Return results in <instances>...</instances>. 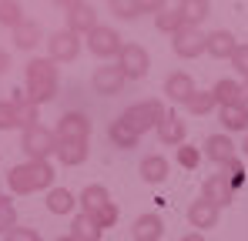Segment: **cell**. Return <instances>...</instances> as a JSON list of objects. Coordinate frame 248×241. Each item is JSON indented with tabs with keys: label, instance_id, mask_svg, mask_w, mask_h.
Returning <instances> with one entry per match:
<instances>
[{
	"label": "cell",
	"instance_id": "obj_33",
	"mask_svg": "<svg viewBox=\"0 0 248 241\" xmlns=\"http://www.w3.org/2000/svg\"><path fill=\"white\" fill-rule=\"evenodd\" d=\"M211 107H215L211 90H195V94H191V101H188V111H191V114H208Z\"/></svg>",
	"mask_w": 248,
	"mask_h": 241
},
{
	"label": "cell",
	"instance_id": "obj_13",
	"mask_svg": "<svg viewBox=\"0 0 248 241\" xmlns=\"http://www.w3.org/2000/svg\"><path fill=\"white\" fill-rule=\"evenodd\" d=\"M165 235V221H161V214H141V218H134V225H131V238L134 241H161Z\"/></svg>",
	"mask_w": 248,
	"mask_h": 241
},
{
	"label": "cell",
	"instance_id": "obj_14",
	"mask_svg": "<svg viewBox=\"0 0 248 241\" xmlns=\"http://www.w3.org/2000/svg\"><path fill=\"white\" fill-rule=\"evenodd\" d=\"M202 191H205L202 198H208L211 204H218V208L232 204V201H235V195H238V191H235V188H232V184H228V181H225L221 174H211V178H205Z\"/></svg>",
	"mask_w": 248,
	"mask_h": 241
},
{
	"label": "cell",
	"instance_id": "obj_4",
	"mask_svg": "<svg viewBox=\"0 0 248 241\" xmlns=\"http://www.w3.org/2000/svg\"><path fill=\"white\" fill-rule=\"evenodd\" d=\"M20 148H24L27 161H47L50 154H54V151H57V134L37 124V127L24 131V137H20Z\"/></svg>",
	"mask_w": 248,
	"mask_h": 241
},
{
	"label": "cell",
	"instance_id": "obj_18",
	"mask_svg": "<svg viewBox=\"0 0 248 241\" xmlns=\"http://www.w3.org/2000/svg\"><path fill=\"white\" fill-rule=\"evenodd\" d=\"M101 235H104V228L97 225L94 214H87V211L74 214V221H71V238L74 241H101Z\"/></svg>",
	"mask_w": 248,
	"mask_h": 241
},
{
	"label": "cell",
	"instance_id": "obj_27",
	"mask_svg": "<svg viewBox=\"0 0 248 241\" xmlns=\"http://www.w3.org/2000/svg\"><path fill=\"white\" fill-rule=\"evenodd\" d=\"M141 178L148 181V184H161L168 178V161L161 154H148V158L141 161Z\"/></svg>",
	"mask_w": 248,
	"mask_h": 241
},
{
	"label": "cell",
	"instance_id": "obj_1",
	"mask_svg": "<svg viewBox=\"0 0 248 241\" xmlns=\"http://www.w3.org/2000/svg\"><path fill=\"white\" fill-rule=\"evenodd\" d=\"M7 184L17 195H34V191H47L54 184V167L47 161H24L17 167H10Z\"/></svg>",
	"mask_w": 248,
	"mask_h": 241
},
{
	"label": "cell",
	"instance_id": "obj_23",
	"mask_svg": "<svg viewBox=\"0 0 248 241\" xmlns=\"http://www.w3.org/2000/svg\"><path fill=\"white\" fill-rule=\"evenodd\" d=\"M218 120L225 131H248V104H232V107H221Z\"/></svg>",
	"mask_w": 248,
	"mask_h": 241
},
{
	"label": "cell",
	"instance_id": "obj_24",
	"mask_svg": "<svg viewBox=\"0 0 248 241\" xmlns=\"http://www.w3.org/2000/svg\"><path fill=\"white\" fill-rule=\"evenodd\" d=\"M104 204H111L108 188H101V184H87V188L81 191V211H87V214H97Z\"/></svg>",
	"mask_w": 248,
	"mask_h": 241
},
{
	"label": "cell",
	"instance_id": "obj_31",
	"mask_svg": "<svg viewBox=\"0 0 248 241\" xmlns=\"http://www.w3.org/2000/svg\"><path fill=\"white\" fill-rule=\"evenodd\" d=\"M0 24L3 27H20L24 24V7L17 0H0Z\"/></svg>",
	"mask_w": 248,
	"mask_h": 241
},
{
	"label": "cell",
	"instance_id": "obj_5",
	"mask_svg": "<svg viewBox=\"0 0 248 241\" xmlns=\"http://www.w3.org/2000/svg\"><path fill=\"white\" fill-rule=\"evenodd\" d=\"M121 34L114 30V27H94L91 34H87V50L94 54V57H101V60H111V57H118L121 54Z\"/></svg>",
	"mask_w": 248,
	"mask_h": 241
},
{
	"label": "cell",
	"instance_id": "obj_8",
	"mask_svg": "<svg viewBox=\"0 0 248 241\" xmlns=\"http://www.w3.org/2000/svg\"><path fill=\"white\" fill-rule=\"evenodd\" d=\"M81 54V37L78 34H71V30H57V34H50V40H47V57L57 64V60H74Z\"/></svg>",
	"mask_w": 248,
	"mask_h": 241
},
{
	"label": "cell",
	"instance_id": "obj_30",
	"mask_svg": "<svg viewBox=\"0 0 248 241\" xmlns=\"http://www.w3.org/2000/svg\"><path fill=\"white\" fill-rule=\"evenodd\" d=\"M155 24H158V30H165V34H178L181 27H185V17H181V10L178 7H165L158 17H155Z\"/></svg>",
	"mask_w": 248,
	"mask_h": 241
},
{
	"label": "cell",
	"instance_id": "obj_41",
	"mask_svg": "<svg viewBox=\"0 0 248 241\" xmlns=\"http://www.w3.org/2000/svg\"><path fill=\"white\" fill-rule=\"evenodd\" d=\"M7 67H10V54L0 50V74H7Z\"/></svg>",
	"mask_w": 248,
	"mask_h": 241
},
{
	"label": "cell",
	"instance_id": "obj_19",
	"mask_svg": "<svg viewBox=\"0 0 248 241\" xmlns=\"http://www.w3.org/2000/svg\"><path fill=\"white\" fill-rule=\"evenodd\" d=\"M205 154L215 164H228V161H235L238 154H235V144H232V137L228 134H211L205 141Z\"/></svg>",
	"mask_w": 248,
	"mask_h": 241
},
{
	"label": "cell",
	"instance_id": "obj_32",
	"mask_svg": "<svg viewBox=\"0 0 248 241\" xmlns=\"http://www.w3.org/2000/svg\"><path fill=\"white\" fill-rule=\"evenodd\" d=\"M221 178L238 191V188L245 184V167H242V161L235 158V161H228V164H221Z\"/></svg>",
	"mask_w": 248,
	"mask_h": 241
},
{
	"label": "cell",
	"instance_id": "obj_42",
	"mask_svg": "<svg viewBox=\"0 0 248 241\" xmlns=\"http://www.w3.org/2000/svg\"><path fill=\"white\" fill-rule=\"evenodd\" d=\"M181 241H208V238H205V235H202V231H188V235H185V238H181Z\"/></svg>",
	"mask_w": 248,
	"mask_h": 241
},
{
	"label": "cell",
	"instance_id": "obj_10",
	"mask_svg": "<svg viewBox=\"0 0 248 241\" xmlns=\"http://www.w3.org/2000/svg\"><path fill=\"white\" fill-rule=\"evenodd\" d=\"M91 134V120L81 111H67L57 120V141H87Z\"/></svg>",
	"mask_w": 248,
	"mask_h": 241
},
{
	"label": "cell",
	"instance_id": "obj_35",
	"mask_svg": "<svg viewBox=\"0 0 248 241\" xmlns=\"http://www.w3.org/2000/svg\"><path fill=\"white\" fill-rule=\"evenodd\" d=\"M14 228H17V208L3 198L0 201V231L7 235V231H14Z\"/></svg>",
	"mask_w": 248,
	"mask_h": 241
},
{
	"label": "cell",
	"instance_id": "obj_28",
	"mask_svg": "<svg viewBox=\"0 0 248 241\" xmlns=\"http://www.w3.org/2000/svg\"><path fill=\"white\" fill-rule=\"evenodd\" d=\"M37 44H41V27H37L34 20H24L20 27H14V47L31 50V47H37Z\"/></svg>",
	"mask_w": 248,
	"mask_h": 241
},
{
	"label": "cell",
	"instance_id": "obj_21",
	"mask_svg": "<svg viewBox=\"0 0 248 241\" xmlns=\"http://www.w3.org/2000/svg\"><path fill=\"white\" fill-rule=\"evenodd\" d=\"M57 161L67 164V167H78L87 161V141H57Z\"/></svg>",
	"mask_w": 248,
	"mask_h": 241
},
{
	"label": "cell",
	"instance_id": "obj_3",
	"mask_svg": "<svg viewBox=\"0 0 248 241\" xmlns=\"http://www.w3.org/2000/svg\"><path fill=\"white\" fill-rule=\"evenodd\" d=\"M168 118V111L161 107V101H141V104H134V107H127L121 114V120H127L138 134H144V131H158V124Z\"/></svg>",
	"mask_w": 248,
	"mask_h": 241
},
{
	"label": "cell",
	"instance_id": "obj_11",
	"mask_svg": "<svg viewBox=\"0 0 248 241\" xmlns=\"http://www.w3.org/2000/svg\"><path fill=\"white\" fill-rule=\"evenodd\" d=\"M94 27H101L97 24V14H94V7L91 3H67V30L71 34H78V37H87Z\"/></svg>",
	"mask_w": 248,
	"mask_h": 241
},
{
	"label": "cell",
	"instance_id": "obj_16",
	"mask_svg": "<svg viewBox=\"0 0 248 241\" xmlns=\"http://www.w3.org/2000/svg\"><path fill=\"white\" fill-rule=\"evenodd\" d=\"M185 137H188V127H185V120L178 118V114H168V118L158 124V141L168 144V148H181Z\"/></svg>",
	"mask_w": 248,
	"mask_h": 241
},
{
	"label": "cell",
	"instance_id": "obj_22",
	"mask_svg": "<svg viewBox=\"0 0 248 241\" xmlns=\"http://www.w3.org/2000/svg\"><path fill=\"white\" fill-rule=\"evenodd\" d=\"M108 137H111V144H114V148H124V151H127V148H138V137H141V134H138L127 120L118 118V120H111Z\"/></svg>",
	"mask_w": 248,
	"mask_h": 241
},
{
	"label": "cell",
	"instance_id": "obj_39",
	"mask_svg": "<svg viewBox=\"0 0 248 241\" xmlns=\"http://www.w3.org/2000/svg\"><path fill=\"white\" fill-rule=\"evenodd\" d=\"M232 64H235V71H238V74L248 80V44H238V50H235Z\"/></svg>",
	"mask_w": 248,
	"mask_h": 241
},
{
	"label": "cell",
	"instance_id": "obj_29",
	"mask_svg": "<svg viewBox=\"0 0 248 241\" xmlns=\"http://www.w3.org/2000/svg\"><path fill=\"white\" fill-rule=\"evenodd\" d=\"M47 211L50 214H71L74 211V195L67 188H50L47 191Z\"/></svg>",
	"mask_w": 248,
	"mask_h": 241
},
{
	"label": "cell",
	"instance_id": "obj_9",
	"mask_svg": "<svg viewBox=\"0 0 248 241\" xmlns=\"http://www.w3.org/2000/svg\"><path fill=\"white\" fill-rule=\"evenodd\" d=\"M91 84H94V90H97L101 97H114V94L124 90L127 77H124V71L118 67V64H108V67H97V71H94Z\"/></svg>",
	"mask_w": 248,
	"mask_h": 241
},
{
	"label": "cell",
	"instance_id": "obj_25",
	"mask_svg": "<svg viewBox=\"0 0 248 241\" xmlns=\"http://www.w3.org/2000/svg\"><path fill=\"white\" fill-rule=\"evenodd\" d=\"M178 10H181V17H185V27H198L208 14H211V3H208V0H181Z\"/></svg>",
	"mask_w": 248,
	"mask_h": 241
},
{
	"label": "cell",
	"instance_id": "obj_15",
	"mask_svg": "<svg viewBox=\"0 0 248 241\" xmlns=\"http://www.w3.org/2000/svg\"><path fill=\"white\" fill-rule=\"evenodd\" d=\"M165 94L171 97V101H178V104H188L191 94H195V80L188 77L185 71H174V74L165 77Z\"/></svg>",
	"mask_w": 248,
	"mask_h": 241
},
{
	"label": "cell",
	"instance_id": "obj_40",
	"mask_svg": "<svg viewBox=\"0 0 248 241\" xmlns=\"http://www.w3.org/2000/svg\"><path fill=\"white\" fill-rule=\"evenodd\" d=\"M7 241H41V235L34 228H14V231H7Z\"/></svg>",
	"mask_w": 248,
	"mask_h": 241
},
{
	"label": "cell",
	"instance_id": "obj_37",
	"mask_svg": "<svg viewBox=\"0 0 248 241\" xmlns=\"http://www.w3.org/2000/svg\"><path fill=\"white\" fill-rule=\"evenodd\" d=\"M94 218H97V225H101V228H114V221H118V204H114V201H111V204H104Z\"/></svg>",
	"mask_w": 248,
	"mask_h": 241
},
{
	"label": "cell",
	"instance_id": "obj_12",
	"mask_svg": "<svg viewBox=\"0 0 248 241\" xmlns=\"http://www.w3.org/2000/svg\"><path fill=\"white\" fill-rule=\"evenodd\" d=\"M218 214H221V208L211 204L208 198H198V201L188 204V221H191V228H198V231L215 228V225H218Z\"/></svg>",
	"mask_w": 248,
	"mask_h": 241
},
{
	"label": "cell",
	"instance_id": "obj_43",
	"mask_svg": "<svg viewBox=\"0 0 248 241\" xmlns=\"http://www.w3.org/2000/svg\"><path fill=\"white\" fill-rule=\"evenodd\" d=\"M242 101L248 104V80H242Z\"/></svg>",
	"mask_w": 248,
	"mask_h": 241
},
{
	"label": "cell",
	"instance_id": "obj_38",
	"mask_svg": "<svg viewBox=\"0 0 248 241\" xmlns=\"http://www.w3.org/2000/svg\"><path fill=\"white\" fill-rule=\"evenodd\" d=\"M198 161H202L198 148H191V144H181V148H178V164H181V167H195Z\"/></svg>",
	"mask_w": 248,
	"mask_h": 241
},
{
	"label": "cell",
	"instance_id": "obj_26",
	"mask_svg": "<svg viewBox=\"0 0 248 241\" xmlns=\"http://www.w3.org/2000/svg\"><path fill=\"white\" fill-rule=\"evenodd\" d=\"M14 111H17V127L20 131H31V127H37V104L34 101H27L24 94H17L14 97Z\"/></svg>",
	"mask_w": 248,
	"mask_h": 241
},
{
	"label": "cell",
	"instance_id": "obj_20",
	"mask_svg": "<svg viewBox=\"0 0 248 241\" xmlns=\"http://www.w3.org/2000/svg\"><path fill=\"white\" fill-rule=\"evenodd\" d=\"M211 97H215V104H221V107L245 104V101H242V84H238V80H232V77L215 80V87H211Z\"/></svg>",
	"mask_w": 248,
	"mask_h": 241
},
{
	"label": "cell",
	"instance_id": "obj_7",
	"mask_svg": "<svg viewBox=\"0 0 248 241\" xmlns=\"http://www.w3.org/2000/svg\"><path fill=\"white\" fill-rule=\"evenodd\" d=\"M174 54L185 57V60L208 54V34H202L198 27H181V30L174 34Z\"/></svg>",
	"mask_w": 248,
	"mask_h": 241
},
{
	"label": "cell",
	"instance_id": "obj_2",
	"mask_svg": "<svg viewBox=\"0 0 248 241\" xmlns=\"http://www.w3.org/2000/svg\"><path fill=\"white\" fill-rule=\"evenodd\" d=\"M57 94V67L50 57H34L27 60V101L47 104Z\"/></svg>",
	"mask_w": 248,
	"mask_h": 241
},
{
	"label": "cell",
	"instance_id": "obj_45",
	"mask_svg": "<svg viewBox=\"0 0 248 241\" xmlns=\"http://www.w3.org/2000/svg\"><path fill=\"white\" fill-rule=\"evenodd\" d=\"M54 241H74V238H71V235H64V238H54Z\"/></svg>",
	"mask_w": 248,
	"mask_h": 241
},
{
	"label": "cell",
	"instance_id": "obj_6",
	"mask_svg": "<svg viewBox=\"0 0 248 241\" xmlns=\"http://www.w3.org/2000/svg\"><path fill=\"white\" fill-rule=\"evenodd\" d=\"M118 67L124 71V77H127V80H141L144 74H148V67H151L148 50H144L141 44H124L121 54H118Z\"/></svg>",
	"mask_w": 248,
	"mask_h": 241
},
{
	"label": "cell",
	"instance_id": "obj_36",
	"mask_svg": "<svg viewBox=\"0 0 248 241\" xmlns=\"http://www.w3.org/2000/svg\"><path fill=\"white\" fill-rule=\"evenodd\" d=\"M17 127V111H14V101H0V131H10Z\"/></svg>",
	"mask_w": 248,
	"mask_h": 241
},
{
	"label": "cell",
	"instance_id": "obj_44",
	"mask_svg": "<svg viewBox=\"0 0 248 241\" xmlns=\"http://www.w3.org/2000/svg\"><path fill=\"white\" fill-rule=\"evenodd\" d=\"M242 154L248 158V134H245V141H242Z\"/></svg>",
	"mask_w": 248,
	"mask_h": 241
},
{
	"label": "cell",
	"instance_id": "obj_46",
	"mask_svg": "<svg viewBox=\"0 0 248 241\" xmlns=\"http://www.w3.org/2000/svg\"><path fill=\"white\" fill-rule=\"evenodd\" d=\"M0 201H3V195H0Z\"/></svg>",
	"mask_w": 248,
	"mask_h": 241
},
{
	"label": "cell",
	"instance_id": "obj_17",
	"mask_svg": "<svg viewBox=\"0 0 248 241\" xmlns=\"http://www.w3.org/2000/svg\"><path fill=\"white\" fill-rule=\"evenodd\" d=\"M235 50H238V40H235L232 30H215V34H208V54H211L215 60H232Z\"/></svg>",
	"mask_w": 248,
	"mask_h": 241
},
{
	"label": "cell",
	"instance_id": "obj_34",
	"mask_svg": "<svg viewBox=\"0 0 248 241\" xmlns=\"http://www.w3.org/2000/svg\"><path fill=\"white\" fill-rule=\"evenodd\" d=\"M111 14H118L121 20H134V17H141V7H138V0H111Z\"/></svg>",
	"mask_w": 248,
	"mask_h": 241
}]
</instances>
